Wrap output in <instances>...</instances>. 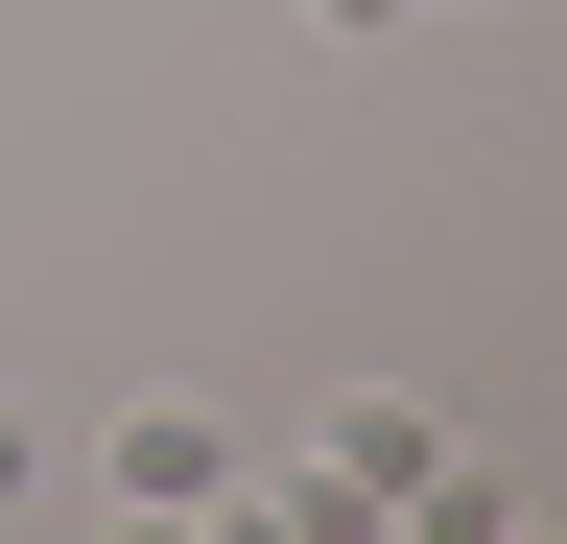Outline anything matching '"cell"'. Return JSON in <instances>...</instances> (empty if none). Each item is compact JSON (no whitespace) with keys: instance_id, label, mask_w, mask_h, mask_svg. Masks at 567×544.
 <instances>
[{"instance_id":"2","label":"cell","mask_w":567,"mask_h":544,"mask_svg":"<svg viewBox=\"0 0 567 544\" xmlns=\"http://www.w3.org/2000/svg\"><path fill=\"white\" fill-rule=\"evenodd\" d=\"M425 473H450V450H425L402 402H331V450H308V497H354V521H379V497H425Z\"/></svg>"},{"instance_id":"3","label":"cell","mask_w":567,"mask_h":544,"mask_svg":"<svg viewBox=\"0 0 567 544\" xmlns=\"http://www.w3.org/2000/svg\"><path fill=\"white\" fill-rule=\"evenodd\" d=\"M24 473H48V450H24V402H0V521H24Z\"/></svg>"},{"instance_id":"4","label":"cell","mask_w":567,"mask_h":544,"mask_svg":"<svg viewBox=\"0 0 567 544\" xmlns=\"http://www.w3.org/2000/svg\"><path fill=\"white\" fill-rule=\"evenodd\" d=\"M308 24H354V48H379V24H425V0H308Z\"/></svg>"},{"instance_id":"1","label":"cell","mask_w":567,"mask_h":544,"mask_svg":"<svg viewBox=\"0 0 567 544\" xmlns=\"http://www.w3.org/2000/svg\"><path fill=\"white\" fill-rule=\"evenodd\" d=\"M95 497L118 521H260V473H237L213 402H118V427H95Z\"/></svg>"}]
</instances>
